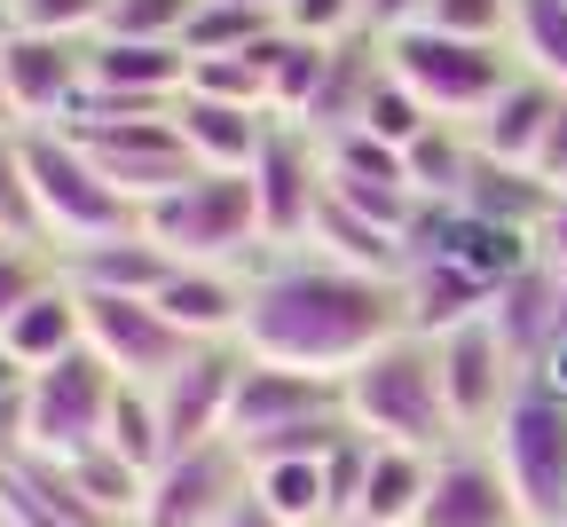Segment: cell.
<instances>
[{"label":"cell","instance_id":"6da1fadb","mask_svg":"<svg viewBox=\"0 0 567 527\" xmlns=\"http://www.w3.org/2000/svg\"><path fill=\"white\" fill-rule=\"evenodd\" d=\"M394 331H410L402 276H363V268H339L323 252H260L252 260L245 331H237V347L252 362L347 379Z\"/></svg>","mask_w":567,"mask_h":527},{"label":"cell","instance_id":"7a4b0ae2","mask_svg":"<svg viewBox=\"0 0 567 527\" xmlns=\"http://www.w3.org/2000/svg\"><path fill=\"white\" fill-rule=\"evenodd\" d=\"M339 410L354 433H371L386 448H425V457H442L457 433L450 417V386H442V347L425 331H394L386 347H371L363 362L339 379Z\"/></svg>","mask_w":567,"mask_h":527},{"label":"cell","instance_id":"3957f363","mask_svg":"<svg viewBox=\"0 0 567 527\" xmlns=\"http://www.w3.org/2000/svg\"><path fill=\"white\" fill-rule=\"evenodd\" d=\"M142 237L182 268H252L268 252L260 189H252V174H197L174 197L142 205Z\"/></svg>","mask_w":567,"mask_h":527},{"label":"cell","instance_id":"277c9868","mask_svg":"<svg viewBox=\"0 0 567 527\" xmlns=\"http://www.w3.org/2000/svg\"><path fill=\"white\" fill-rule=\"evenodd\" d=\"M24 166H32V197H40V237H48V252L103 245V237H134V229H142V205L118 197L63 126H24Z\"/></svg>","mask_w":567,"mask_h":527},{"label":"cell","instance_id":"5b68a950","mask_svg":"<svg viewBox=\"0 0 567 527\" xmlns=\"http://www.w3.org/2000/svg\"><path fill=\"white\" fill-rule=\"evenodd\" d=\"M386 71L450 126H473L496 95L513 87L520 55L496 48V40H457V32H434V24H402L386 32Z\"/></svg>","mask_w":567,"mask_h":527},{"label":"cell","instance_id":"8992f818","mask_svg":"<svg viewBox=\"0 0 567 527\" xmlns=\"http://www.w3.org/2000/svg\"><path fill=\"white\" fill-rule=\"evenodd\" d=\"M111 402H118V379H111V362L95 347L32 370V394H24V457L71 465V457H87V448H103Z\"/></svg>","mask_w":567,"mask_h":527},{"label":"cell","instance_id":"52a82bcc","mask_svg":"<svg viewBox=\"0 0 567 527\" xmlns=\"http://www.w3.org/2000/svg\"><path fill=\"white\" fill-rule=\"evenodd\" d=\"M496 465H505V488L520 504V527H559L567 519V402L544 386H520L513 410L488 433Z\"/></svg>","mask_w":567,"mask_h":527},{"label":"cell","instance_id":"ba28073f","mask_svg":"<svg viewBox=\"0 0 567 527\" xmlns=\"http://www.w3.org/2000/svg\"><path fill=\"white\" fill-rule=\"evenodd\" d=\"M63 134L80 142L87 166H95L118 197H134V205H158V197H174L182 182H197V158H189L182 134H174V111H166V118H71Z\"/></svg>","mask_w":567,"mask_h":527},{"label":"cell","instance_id":"9c48e42d","mask_svg":"<svg viewBox=\"0 0 567 527\" xmlns=\"http://www.w3.org/2000/svg\"><path fill=\"white\" fill-rule=\"evenodd\" d=\"M252 488V465L237 441H205V448H174L142 488V519L134 527H221Z\"/></svg>","mask_w":567,"mask_h":527},{"label":"cell","instance_id":"30bf717a","mask_svg":"<svg viewBox=\"0 0 567 527\" xmlns=\"http://www.w3.org/2000/svg\"><path fill=\"white\" fill-rule=\"evenodd\" d=\"M80 308H87V347L111 362V379L118 386H166L174 370L197 354L158 299H111V291H80Z\"/></svg>","mask_w":567,"mask_h":527},{"label":"cell","instance_id":"8fae6325","mask_svg":"<svg viewBox=\"0 0 567 527\" xmlns=\"http://www.w3.org/2000/svg\"><path fill=\"white\" fill-rule=\"evenodd\" d=\"M252 189H260V237H268V252H308L316 205H323V142L308 126H284L276 118L268 149L252 158Z\"/></svg>","mask_w":567,"mask_h":527},{"label":"cell","instance_id":"7c38bea8","mask_svg":"<svg viewBox=\"0 0 567 527\" xmlns=\"http://www.w3.org/2000/svg\"><path fill=\"white\" fill-rule=\"evenodd\" d=\"M434 347H442V386H450V417H457V433H473V441L496 433V417H505L513 394L528 386V370L513 362L505 339H496V323L473 316V323L442 331Z\"/></svg>","mask_w":567,"mask_h":527},{"label":"cell","instance_id":"4fadbf2b","mask_svg":"<svg viewBox=\"0 0 567 527\" xmlns=\"http://www.w3.org/2000/svg\"><path fill=\"white\" fill-rule=\"evenodd\" d=\"M316 417H339V379L323 370H284V362H252L237 370V402H229V441L237 448H260L292 425H316Z\"/></svg>","mask_w":567,"mask_h":527},{"label":"cell","instance_id":"5bb4252c","mask_svg":"<svg viewBox=\"0 0 567 527\" xmlns=\"http://www.w3.org/2000/svg\"><path fill=\"white\" fill-rule=\"evenodd\" d=\"M237 370H245V347H197L158 394V425H166V457L174 448H205V441H229V402H237Z\"/></svg>","mask_w":567,"mask_h":527},{"label":"cell","instance_id":"9a60e30c","mask_svg":"<svg viewBox=\"0 0 567 527\" xmlns=\"http://www.w3.org/2000/svg\"><path fill=\"white\" fill-rule=\"evenodd\" d=\"M0 80H9L17 126H63L71 103L87 95V48L48 40V32H9L0 40Z\"/></svg>","mask_w":567,"mask_h":527},{"label":"cell","instance_id":"2e32d148","mask_svg":"<svg viewBox=\"0 0 567 527\" xmlns=\"http://www.w3.org/2000/svg\"><path fill=\"white\" fill-rule=\"evenodd\" d=\"M417 527H520V504L505 488V465H496L488 441H450L434 457V488H425Z\"/></svg>","mask_w":567,"mask_h":527},{"label":"cell","instance_id":"e0dca14e","mask_svg":"<svg viewBox=\"0 0 567 527\" xmlns=\"http://www.w3.org/2000/svg\"><path fill=\"white\" fill-rule=\"evenodd\" d=\"M245 291H252V268H182L174 260V276L158 283V308L189 347H229L245 331Z\"/></svg>","mask_w":567,"mask_h":527},{"label":"cell","instance_id":"ac0fdd59","mask_svg":"<svg viewBox=\"0 0 567 527\" xmlns=\"http://www.w3.org/2000/svg\"><path fill=\"white\" fill-rule=\"evenodd\" d=\"M87 87L126 103H182L189 87V48L182 40H87Z\"/></svg>","mask_w":567,"mask_h":527},{"label":"cell","instance_id":"d6986e66","mask_svg":"<svg viewBox=\"0 0 567 527\" xmlns=\"http://www.w3.org/2000/svg\"><path fill=\"white\" fill-rule=\"evenodd\" d=\"M174 134L197 158V174H252V158L268 149L276 118L245 111V103H213V95H182L174 103Z\"/></svg>","mask_w":567,"mask_h":527},{"label":"cell","instance_id":"ffe728a7","mask_svg":"<svg viewBox=\"0 0 567 527\" xmlns=\"http://www.w3.org/2000/svg\"><path fill=\"white\" fill-rule=\"evenodd\" d=\"M559 103H567V87L536 80V71H513V87L473 118V149H481V158H505V166H536Z\"/></svg>","mask_w":567,"mask_h":527},{"label":"cell","instance_id":"44dd1931","mask_svg":"<svg viewBox=\"0 0 567 527\" xmlns=\"http://www.w3.org/2000/svg\"><path fill=\"white\" fill-rule=\"evenodd\" d=\"M55 268H63L71 291H111V299H158V283L174 276V260L142 229L134 237H103V245H71V252H55Z\"/></svg>","mask_w":567,"mask_h":527},{"label":"cell","instance_id":"7402d4cb","mask_svg":"<svg viewBox=\"0 0 567 527\" xmlns=\"http://www.w3.org/2000/svg\"><path fill=\"white\" fill-rule=\"evenodd\" d=\"M551 182L536 166H505V158H473L465 189H457V213L488 220V229H513V237H536L544 229V213H551Z\"/></svg>","mask_w":567,"mask_h":527},{"label":"cell","instance_id":"603a6c76","mask_svg":"<svg viewBox=\"0 0 567 527\" xmlns=\"http://www.w3.org/2000/svg\"><path fill=\"white\" fill-rule=\"evenodd\" d=\"M488 323H496V339L513 347V362H520V370H536V362L551 354V339H559V268L528 260L513 283H496Z\"/></svg>","mask_w":567,"mask_h":527},{"label":"cell","instance_id":"cb8c5ba5","mask_svg":"<svg viewBox=\"0 0 567 527\" xmlns=\"http://www.w3.org/2000/svg\"><path fill=\"white\" fill-rule=\"evenodd\" d=\"M425 488H434V457H425V448H386V441H371V465H363V488H354V512H347V519L417 527Z\"/></svg>","mask_w":567,"mask_h":527},{"label":"cell","instance_id":"d4e9b609","mask_svg":"<svg viewBox=\"0 0 567 527\" xmlns=\"http://www.w3.org/2000/svg\"><path fill=\"white\" fill-rule=\"evenodd\" d=\"M488 299H496V291H488L481 276L450 268V260H410V268H402V308H410V331H425V339H442V331L488 316Z\"/></svg>","mask_w":567,"mask_h":527},{"label":"cell","instance_id":"484cf974","mask_svg":"<svg viewBox=\"0 0 567 527\" xmlns=\"http://www.w3.org/2000/svg\"><path fill=\"white\" fill-rule=\"evenodd\" d=\"M87 347V308H80V291H71L63 276L32 299V308L0 331V354H17L24 370H48V362H63V354H80Z\"/></svg>","mask_w":567,"mask_h":527},{"label":"cell","instance_id":"4316f807","mask_svg":"<svg viewBox=\"0 0 567 527\" xmlns=\"http://www.w3.org/2000/svg\"><path fill=\"white\" fill-rule=\"evenodd\" d=\"M308 252H323V260H339V268H363V276H402V268H410V245H402L394 229H379V220L347 213L331 189H323V205H316Z\"/></svg>","mask_w":567,"mask_h":527},{"label":"cell","instance_id":"83f0119b","mask_svg":"<svg viewBox=\"0 0 567 527\" xmlns=\"http://www.w3.org/2000/svg\"><path fill=\"white\" fill-rule=\"evenodd\" d=\"M252 496H260L284 527H331L323 457H268V465H252Z\"/></svg>","mask_w":567,"mask_h":527},{"label":"cell","instance_id":"f1b7e54d","mask_svg":"<svg viewBox=\"0 0 567 527\" xmlns=\"http://www.w3.org/2000/svg\"><path fill=\"white\" fill-rule=\"evenodd\" d=\"M473 126H450V118H434L410 149H402V166H410V189L425 197V205H457V189H465V174H473Z\"/></svg>","mask_w":567,"mask_h":527},{"label":"cell","instance_id":"f546056e","mask_svg":"<svg viewBox=\"0 0 567 527\" xmlns=\"http://www.w3.org/2000/svg\"><path fill=\"white\" fill-rule=\"evenodd\" d=\"M276 32H284L276 9H252V0H205L197 24L182 32V48H189V55H245V48L276 40Z\"/></svg>","mask_w":567,"mask_h":527},{"label":"cell","instance_id":"4dcf8cb0","mask_svg":"<svg viewBox=\"0 0 567 527\" xmlns=\"http://www.w3.org/2000/svg\"><path fill=\"white\" fill-rule=\"evenodd\" d=\"M513 55L520 71L567 87V0H513Z\"/></svg>","mask_w":567,"mask_h":527},{"label":"cell","instance_id":"1f68e13d","mask_svg":"<svg viewBox=\"0 0 567 527\" xmlns=\"http://www.w3.org/2000/svg\"><path fill=\"white\" fill-rule=\"evenodd\" d=\"M103 448H118L134 473H158V465H166V425H158V394H151V386H118Z\"/></svg>","mask_w":567,"mask_h":527},{"label":"cell","instance_id":"d6a6232c","mask_svg":"<svg viewBox=\"0 0 567 527\" xmlns=\"http://www.w3.org/2000/svg\"><path fill=\"white\" fill-rule=\"evenodd\" d=\"M0 245H48V237H40L32 166H24V126L0 134Z\"/></svg>","mask_w":567,"mask_h":527},{"label":"cell","instance_id":"836d02e7","mask_svg":"<svg viewBox=\"0 0 567 527\" xmlns=\"http://www.w3.org/2000/svg\"><path fill=\"white\" fill-rule=\"evenodd\" d=\"M354 126H363L371 142H386V149H410L425 126H434V111H425V103H417V95L394 80V71H386V80L363 95V118H354ZM339 134H347V126H339Z\"/></svg>","mask_w":567,"mask_h":527},{"label":"cell","instance_id":"e575fe53","mask_svg":"<svg viewBox=\"0 0 567 527\" xmlns=\"http://www.w3.org/2000/svg\"><path fill=\"white\" fill-rule=\"evenodd\" d=\"M55 276H63V268H55L48 245H0V331H9Z\"/></svg>","mask_w":567,"mask_h":527},{"label":"cell","instance_id":"d590c367","mask_svg":"<svg viewBox=\"0 0 567 527\" xmlns=\"http://www.w3.org/2000/svg\"><path fill=\"white\" fill-rule=\"evenodd\" d=\"M284 32L292 40H316V48H339V40H354V32H371V9L363 0H284Z\"/></svg>","mask_w":567,"mask_h":527},{"label":"cell","instance_id":"8d00e7d4","mask_svg":"<svg viewBox=\"0 0 567 527\" xmlns=\"http://www.w3.org/2000/svg\"><path fill=\"white\" fill-rule=\"evenodd\" d=\"M111 0H17V32H48V40H103Z\"/></svg>","mask_w":567,"mask_h":527},{"label":"cell","instance_id":"74e56055","mask_svg":"<svg viewBox=\"0 0 567 527\" xmlns=\"http://www.w3.org/2000/svg\"><path fill=\"white\" fill-rule=\"evenodd\" d=\"M205 0H111V40H182Z\"/></svg>","mask_w":567,"mask_h":527},{"label":"cell","instance_id":"f35d334b","mask_svg":"<svg viewBox=\"0 0 567 527\" xmlns=\"http://www.w3.org/2000/svg\"><path fill=\"white\" fill-rule=\"evenodd\" d=\"M417 24L457 32V40H496V48H513V0H425Z\"/></svg>","mask_w":567,"mask_h":527},{"label":"cell","instance_id":"ab89813d","mask_svg":"<svg viewBox=\"0 0 567 527\" xmlns=\"http://www.w3.org/2000/svg\"><path fill=\"white\" fill-rule=\"evenodd\" d=\"M24 394H32V370L17 354H0V465L24 457Z\"/></svg>","mask_w":567,"mask_h":527},{"label":"cell","instance_id":"60d3db41","mask_svg":"<svg viewBox=\"0 0 567 527\" xmlns=\"http://www.w3.org/2000/svg\"><path fill=\"white\" fill-rule=\"evenodd\" d=\"M536 260L567 276V189L551 197V213H544V229H536Z\"/></svg>","mask_w":567,"mask_h":527},{"label":"cell","instance_id":"b9f144b4","mask_svg":"<svg viewBox=\"0 0 567 527\" xmlns=\"http://www.w3.org/2000/svg\"><path fill=\"white\" fill-rule=\"evenodd\" d=\"M536 174H544L551 189H567V103H559V118H551L544 149H536Z\"/></svg>","mask_w":567,"mask_h":527},{"label":"cell","instance_id":"7bdbcfd3","mask_svg":"<svg viewBox=\"0 0 567 527\" xmlns=\"http://www.w3.org/2000/svg\"><path fill=\"white\" fill-rule=\"evenodd\" d=\"M221 527H284V519H276V512H268V504H260V496L245 488V504H237V512H229Z\"/></svg>","mask_w":567,"mask_h":527},{"label":"cell","instance_id":"ee69618b","mask_svg":"<svg viewBox=\"0 0 567 527\" xmlns=\"http://www.w3.org/2000/svg\"><path fill=\"white\" fill-rule=\"evenodd\" d=\"M17 126V103H9V80H0V134H9Z\"/></svg>","mask_w":567,"mask_h":527},{"label":"cell","instance_id":"f6af8a7d","mask_svg":"<svg viewBox=\"0 0 567 527\" xmlns=\"http://www.w3.org/2000/svg\"><path fill=\"white\" fill-rule=\"evenodd\" d=\"M17 32V0H0V40H9Z\"/></svg>","mask_w":567,"mask_h":527},{"label":"cell","instance_id":"bcb514c9","mask_svg":"<svg viewBox=\"0 0 567 527\" xmlns=\"http://www.w3.org/2000/svg\"><path fill=\"white\" fill-rule=\"evenodd\" d=\"M331 527H379V519H331Z\"/></svg>","mask_w":567,"mask_h":527},{"label":"cell","instance_id":"7dc6e473","mask_svg":"<svg viewBox=\"0 0 567 527\" xmlns=\"http://www.w3.org/2000/svg\"><path fill=\"white\" fill-rule=\"evenodd\" d=\"M252 9H284V0H252Z\"/></svg>","mask_w":567,"mask_h":527},{"label":"cell","instance_id":"c3c4849f","mask_svg":"<svg viewBox=\"0 0 567 527\" xmlns=\"http://www.w3.org/2000/svg\"><path fill=\"white\" fill-rule=\"evenodd\" d=\"M559 527H567V519H559Z\"/></svg>","mask_w":567,"mask_h":527},{"label":"cell","instance_id":"681fc988","mask_svg":"<svg viewBox=\"0 0 567 527\" xmlns=\"http://www.w3.org/2000/svg\"><path fill=\"white\" fill-rule=\"evenodd\" d=\"M9 527H17V519H9Z\"/></svg>","mask_w":567,"mask_h":527}]
</instances>
